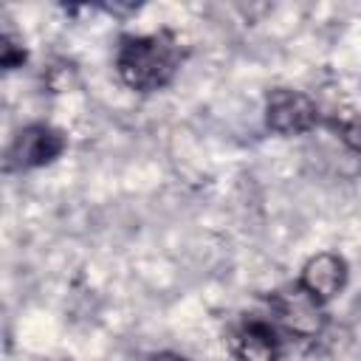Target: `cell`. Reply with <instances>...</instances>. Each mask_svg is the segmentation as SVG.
<instances>
[{
  "instance_id": "8",
  "label": "cell",
  "mask_w": 361,
  "mask_h": 361,
  "mask_svg": "<svg viewBox=\"0 0 361 361\" xmlns=\"http://www.w3.org/2000/svg\"><path fill=\"white\" fill-rule=\"evenodd\" d=\"M324 127L344 144V149H350L353 155L361 158V113H350V116H327Z\"/></svg>"
},
{
  "instance_id": "1",
  "label": "cell",
  "mask_w": 361,
  "mask_h": 361,
  "mask_svg": "<svg viewBox=\"0 0 361 361\" xmlns=\"http://www.w3.org/2000/svg\"><path fill=\"white\" fill-rule=\"evenodd\" d=\"M189 48L169 25L121 31L113 45V73L135 96H158L183 73Z\"/></svg>"
},
{
  "instance_id": "6",
  "label": "cell",
  "mask_w": 361,
  "mask_h": 361,
  "mask_svg": "<svg viewBox=\"0 0 361 361\" xmlns=\"http://www.w3.org/2000/svg\"><path fill=\"white\" fill-rule=\"evenodd\" d=\"M268 316L282 327L285 336H293V338H316L327 324V307L316 305L293 282L271 290Z\"/></svg>"
},
{
  "instance_id": "4",
  "label": "cell",
  "mask_w": 361,
  "mask_h": 361,
  "mask_svg": "<svg viewBox=\"0 0 361 361\" xmlns=\"http://www.w3.org/2000/svg\"><path fill=\"white\" fill-rule=\"evenodd\" d=\"M350 276H353L350 259L338 248H319L310 257H305V262L296 271L293 285L305 296H310L316 305L330 307L350 288Z\"/></svg>"
},
{
  "instance_id": "7",
  "label": "cell",
  "mask_w": 361,
  "mask_h": 361,
  "mask_svg": "<svg viewBox=\"0 0 361 361\" xmlns=\"http://www.w3.org/2000/svg\"><path fill=\"white\" fill-rule=\"evenodd\" d=\"M31 59V48L28 39L23 37V31H17L8 20L0 25V71L3 73H17L28 65Z\"/></svg>"
},
{
  "instance_id": "2",
  "label": "cell",
  "mask_w": 361,
  "mask_h": 361,
  "mask_svg": "<svg viewBox=\"0 0 361 361\" xmlns=\"http://www.w3.org/2000/svg\"><path fill=\"white\" fill-rule=\"evenodd\" d=\"M71 149V135L65 127L34 118L20 124L6 147H3V172L6 175H28L54 166L65 152Z\"/></svg>"
},
{
  "instance_id": "9",
  "label": "cell",
  "mask_w": 361,
  "mask_h": 361,
  "mask_svg": "<svg viewBox=\"0 0 361 361\" xmlns=\"http://www.w3.org/2000/svg\"><path fill=\"white\" fill-rule=\"evenodd\" d=\"M144 361H192V358L186 353H180V350H155Z\"/></svg>"
},
{
  "instance_id": "3",
  "label": "cell",
  "mask_w": 361,
  "mask_h": 361,
  "mask_svg": "<svg viewBox=\"0 0 361 361\" xmlns=\"http://www.w3.org/2000/svg\"><path fill=\"white\" fill-rule=\"evenodd\" d=\"M262 127L276 138H305L324 127L327 113L313 93L296 85H271L262 93Z\"/></svg>"
},
{
  "instance_id": "5",
  "label": "cell",
  "mask_w": 361,
  "mask_h": 361,
  "mask_svg": "<svg viewBox=\"0 0 361 361\" xmlns=\"http://www.w3.org/2000/svg\"><path fill=\"white\" fill-rule=\"evenodd\" d=\"M223 341L234 361H282L285 353V333L268 313L240 316Z\"/></svg>"
}]
</instances>
